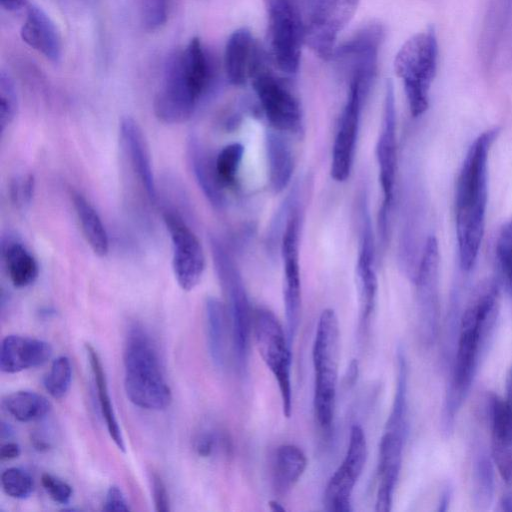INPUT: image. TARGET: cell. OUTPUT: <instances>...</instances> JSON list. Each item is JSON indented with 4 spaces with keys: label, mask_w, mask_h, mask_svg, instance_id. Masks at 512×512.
<instances>
[{
    "label": "cell",
    "mask_w": 512,
    "mask_h": 512,
    "mask_svg": "<svg viewBox=\"0 0 512 512\" xmlns=\"http://www.w3.org/2000/svg\"><path fill=\"white\" fill-rule=\"evenodd\" d=\"M499 134L492 128L469 146L455 186V227L460 267L474 266L481 246L488 199L489 152Z\"/></svg>",
    "instance_id": "cell-1"
},
{
    "label": "cell",
    "mask_w": 512,
    "mask_h": 512,
    "mask_svg": "<svg viewBox=\"0 0 512 512\" xmlns=\"http://www.w3.org/2000/svg\"><path fill=\"white\" fill-rule=\"evenodd\" d=\"M211 78L209 61L198 37L168 58L154 98V113L166 124L187 121L204 96Z\"/></svg>",
    "instance_id": "cell-2"
},
{
    "label": "cell",
    "mask_w": 512,
    "mask_h": 512,
    "mask_svg": "<svg viewBox=\"0 0 512 512\" xmlns=\"http://www.w3.org/2000/svg\"><path fill=\"white\" fill-rule=\"evenodd\" d=\"M124 388L135 406L151 411L168 408L172 392L166 380L155 343L140 325H132L126 335L124 352Z\"/></svg>",
    "instance_id": "cell-3"
},
{
    "label": "cell",
    "mask_w": 512,
    "mask_h": 512,
    "mask_svg": "<svg viewBox=\"0 0 512 512\" xmlns=\"http://www.w3.org/2000/svg\"><path fill=\"white\" fill-rule=\"evenodd\" d=\"M339 322L332 308L324 309L318 319L312 346L314 368L313 408L318 425L331 429L336 403L340 355Z\"/></svg>",
    "instance_id": "cell-4"
},
{
    "label": "cell",
    "mask_w": 512,
    "mask_h": 512,
    "mask_svg": "<svg viewBox=\"0 0 512 512\" xmlns=\"http://www.w3.org/2000/svg\"><path fill=\"white\" fill-rule=\"evenodd\" d=\"M437 61L438 42L433 26L410 37L395 56L394 69L403 82L413 117L421 116L428 109Z\"/></svg>",
    "instance_id": "cell-5"
},
{
    "label": "cell",
    "mask_w": 512,
    "mask_h": 512,
    "mask_svg": "<svg viewBox=\"0 0 512 512\" xmlns=\"http://www.w3.org/2000/svg\"><path fill=\"white\" fill-rule=\"evenodd\" d=\"M211 254L220 286L226 299L232 351L241 372L247 367L252 310L239 268L225 245L217 238L210 239Z\"/></svg>",
    "instance_id": "cell-6"
},
{
    "label": "cell",
    "mask_w": 512,
    "mask_h": 512,
    "mask_svg": "<svg viewBox=\"0 0 512 512\" xmlns=\"http://www.w3.org/2000/svg\"><path fill=\"white\" fill-rule=\"evenodd\" d=\"M252 332L260 357L277 381L285 417L292 413L291 345L276 317L266 307H257L252 316Z\"/></svg>",
    "instance_id": "cell-7"
},
{
    "label": "cell",
    "mask_w": 512,
    "mask_h": 512,
    "mask_svg": "<svg viewBox=\"0 0 512 512\" xmlns=\"http://www.w3.org/2000/svg\"><path fill=\"white\" fill-rule=\"evenodd\" d=\"M268 18L271 58L277 69L286 74L298 71L305 27L298 0H263Z\"/></svg>",
    "instance_id": "cell-8"
},
{
    "label": "cell",
    "mask_w": 512,
    "mask_h": 512,
    "mask_svg": "<svg viewBox=\"0 0 512 512\" xmlns=\"http://www.w3.org/2000/svg\"><path fill=\"white\" fill-rule=\"evenodd\" d=\"M249 79L271 128L285 134L302 133L299 102L284 83L273 75L264 52L256 60Z\"/></svg>",
    "instance_id": "cell-9"
},
{
    "label": "cell",
    "mask_w": 512,
    "mask_h": 512,
    "mask_svg": "<svg viewBox=\"0 0 512 512\" xmlns=\"http://www.w3.org/2000/svg\"><path fill=\"white\" fill-rule=\"evenodd\" d=\"M379 183L382 204L378 214V233L382 243L388 238L389 216L394 199L397 171V134L395 95L392 82L386 84L381 130L376 144Z\"/></svg>",
    "instance_id": "cell-10"
},
{
    "label": "cell",
    "mask_w": 512,
    "mask_h": 512,
    "mask_svg": "<svg viewBox=\"0 0 512 512\" xmlns=\"http://www.w3.org/2000/svg\"><path fill=\"white\" fill-rule=\"evenodd\" d=\"M413 281L420 339L430 346L437 337L439 323V248L434 236H429L423 245Z\"/></svg>",
    "instance_id": "cell-11"
},
{
    "label": "cell",
    "mask_w": 512,
    "mask_h": 512,
    "mask_svg": "<svg viewBox=\"0 0 512 512\" xmlns=\"http://www.w3.org/2000/svg\"><path fill=\"white\" fill-rule=\"evenodd\" d=\"M299 204L298 200L290 211L279 245L284 268L283 299L287 327L286 333L291 346L299 328L302 303L299 263L301 228Z\"/></svg>",
    "instance_id": "cell-12"
},
{
    "label": "cell",
    "mask_w": 512,
    "mask_h": 512,
    "mask_svg": "<svg viewBox=\"0 0 512 512\" xmlns=\"http://www.w3.org/2000/svg\"><path fill=\"white\" fill-rule=\"evenodd\" d=\"M360 0H316L305 27V45L323 59H331L339 33L353 18Z\"/></svg>",
    "instance_id": "cell-13"
},
{
    "label": "cell",
    "mask_w": 512,
    "mask_h": 512,
    "mask_svg": "<svg viewBox=\"0 0 512 512\" xmlns=\"http://www.w3.org/2000/svg\"><path fill=\"white\" fill-rule=\"evenodd\" d=\"M367 459L366 436L359 424L350 429L345 456L330 477L324 492L325 510L329 512H351L352 494L364 469Z\"/></svg>",
    "instance_id": "cell-14"
},
{
    "label": "cell",
    "mask_w": 512,
    "mask_h": 512,
    "mask_svg": "<svg viewBox=\"0 0 512 512\" xmlns=\"http://www.w3.org/2000/svg\"><path fill=\"white\" fill-rule=\"evenodd\" d=\"M368 91L357 79H350L349 91L340 115L331 154L330 175L337 182L346 181L353 167L363 100Z\"/></svg>",
    "instance_id": "cell-15"
},
{
    "label": "cell",
    "mask_w": 512,
    "mask_h": 512,
    "mask_svg": "<svg viewBox=\"0 0 512 512\" xmlns=\"http://www.w3.org/2000/svg\"><path fill=\"white\" fill-rule=\"evenodd\" d=\"M163 219L172 242V266L176 281L181 289L190 291L198 285L205 270L203 248L180 216L165 211Z\"/></svg>",
    "instance_id": "cell-16"
},
{
    "label": "cell",
    "mask_w": 512,
    "mask_h": 512,
    "mask_svg": "<svg viewBox=\"0 0 512 512\" xmlns=\"http://www.w3.org/2000/svg\"><path fill=\"white\" fill-rule=\"evenodd\" d=\"M382 39L381 25H369L341 47L336 48L333 55L348 67L350 79L359 80L368 92L376 74L378 50Z\"/></svg>",
    "instance_id": "cell-17"
},
{
    "label": "cell",
    "mask_w": 512,
    "mask_h": 512,
    "mask_svg": "<svg viewBox=\"0 0 512 512\" xmlns=\"http://www.w3.org/2000/svg\"><path fill=\"white\" fill-rule=\"evenodd\" d=\"M375 250L371 217L367 205L362 203L356 284L359 297L360 323L363 325L369 322L377 298L378 280L375 270Z\"/></svg>",
    "instance_id": "cell-18"
},
{
    "label": "cell",
    "mask_w": 512,
    "mask_h": 512,
    "mask_svg": "<svg viewBox=\"0 0 512 512\" xmlns=\"http://www.w3.org/2000/svg\"><path fill=\"white\" fill-rule=\"evenodd\" d=\"M406 435L384 429L380 439L377 464V493L375 511L389 512L392 508L393 495L398 481L403 446Z\"/></svg>",
    "instance_id": "cell-19"
},
{
    "label": "cell",
    "mask_w": 512,
    "mask_h": 512,
    "mask_svg": "<svg viewBox=\"0 0 512 512\" xmlns=\"http://www.w3.org/2000/svg\"><path fill=\"white\" fill-rule=\"evenodd\" d=\"M51 345L41 339L7 335L1 342L0 370L13 374L45 364L52 356Z\"/></svg>",
    "instance_id": "cell-20"
},
{
    "label": "cell",
    "mask_w": 512,
    "mask_h": 512,
    "mask_svg": "<svg viewBox=\"0 0 512 512\" xmlns=\"http://www.w3.org/2000/svg\"><path fill=\"white\" fill-rule=\"evenodd\" d=\"M23 42L52 63L62 57L60 33L47 13L37 5H30L20 29Z\"/></svg>",
    "instance_id": "cell-21"
},
{
    "label": "cell",
    "mask_w": 512,
    "mask_h": 512,
    "mask_svg": "<svg viewBox=\"0 0 512 512\" xmlns=\"http://www.w3.org/2000/svg\"><path fill=\"white\" fill-rule=\"evenodd\" d=\"M119 132L123 147L130 159L135 174H137L148 199L151 202H155L157 190L150 152L141 128L133 118L127 116L121 119Z\"/></svg>",
    "instance_id": "cell-22"
},
{
    "label": "cell",
    "mask_w": 512,
    "mask_h": 512,
    "mask_svg": "<svg viewBox=\"0 0 512 512\" xmlns=\"http://www.w3.org/2000/svg\"><path fill=\"white\" fill-rule=\"evenodd\" d=\"M262 49L250 30H235L227 40L224 52V68L228 81L235 86L244 85Z\"/></svg>",
    "instance_id": "cell-23"
},
{
    "label": "cell",
    "mask_w": 512,
    "mask_h": 512,
    "mask_svg": "<svg viewBox=\"0 0 512 512\" xmlns=\"http://www.w3.org/2000/svg\"><path fill=\"white\" fill-rule=\"evenodd\" d=\"M512 15V0H488L478 52L484 68H492Z\"/></svg>",
    "instance_id": "cell-24"
},
{
    "label": "cell",
    "mask_w": 512,
    "mask_h": 512,
    "mask_svg": "<svg viewBox=\"0 0 512 512\" xmlns=\"http://www.w3.org/2000/svg\"><path fill=\"white\" fill-rule=\"evenodd\" d=\"M187 158L194 178L209 203L217 209L225 206V186L220 181L215 159L211 158L205 147L195 136L187 141Z\"/></svg>",
    "instance_id": "cell-25"
},
{
    "label": "cell",
    "mask_w": 512,
    "mask_h": 512,
    "mask_svg": "<svg viewBox=\"0 0 512 512\" xmlns=\"http://www.w3.org/2000/svg\"><path fill=\"white\" fill-rule=\"evenodd\" d=\"M205 322L207 346L210 358L215 367L224 369L229 358V337L231 327L227 308L215 297H207L205 301Z\"/></svg>",
    "instance_id": "cell-26"
},
{
    "label": "cell",
    "mask_w": 512,
    "mask_h": 512,
    "mask_svg": "<svg viewBox=\"0 0 512 512\" xmlns=\"http://www.w3.org/2000/svg\"><path fill=\"white\" fill-rule=\"evenodd\" d=\"M269 184L273 192H282L291 182L294 157L284 133L270 128L265 136Z\"/></svg>",
    "instance_id": "cell-27"
},
{
    "label": "cell",
    "mask_w": 512,
    "mask_h": 512,
    "mask_svg": "<svg viewBox=\"0 0 512 512\" xmlns=\"http://www.w3.org/2000/svg\"><path fill=\"white\" fill-rule=\"evenodd\" d=\"M307 457L294 444L278 446L272 461V484L278 495L287 494L300 480L307 468Z\"/></svg>",
    "instance_id": "cell-28"
},
{
    "label": "cell",
    "mask_w": 512,
    "mask_h": 512,
    "mask_svg": "<svg viewBox=\"0 0 512 512\" xmlns=\"http://www.w3.org/2000/svg\"><path fill=\"white\" fill-rule=\"evenodd\" d=\"M85 351L97 391L99 409L108 434L118 449L125 452L124 438L109 394L108 382L101 358L91 344H85Z\"/></svg>",
    "instance_id": "cell-29"
},
{
    "label": "cell",
    "mask_w": 512,
    "mask_h": 512,
    "mask_svg": "<svg viewBox=\"0 0 512 512\" xmlns=\"http://www.w3.org/2000/svg\"><path fill=\"white\" fill-rule=\"evenodd\" d=\"M71 199L82 232L90 248L96 255L106 256L109 251V240L98 213L78 191L71 192Z\"/></svg>",
    "instance_id": "cell-30"
},
{
    "label": "cell",
    "mask_w": 512,
    "mask_h": 512,
    "mask_svg": "<svg viewBox=\"0 0 512 512\" xmlns=\"http://www.w3.org/2000/svg\"><path fill=\"white\" fill-rule=\"evenodd\" d=\"M3 257L8 276L17 288L33 284L39 274V267L33 255L16 241H9L3 247Z\"/></svg>",
    "instance_id": "cell-31"
},
{
    "label": "cell",
    "mask_w": 512,
    "mask_h": 512,
    "mask_svg": "<svg viewBox=\"0 0 512 512\" xmlns=\"http://www.w3.org/2000/svg\"><path fill=\"white\" fill-rule=\"evenodd\" d=\"M472 495L477 509H487L494 494V470L491 458L482 444H477L472 456Z\"/></svg>",
    "instance_id": "cell-32"
},
{
    "label": "cell",
    "mask_w": 512,
    "mask_h": 512,
    "mask_svg": "<svg viewBox=\"0 0 512 512\" xmlns=\"http://www.w3.org/2000/svg\"><path fill=\"white\" fill-rule=\"evenodd\" d=\"M2 405L7 413L24 423L45 418L52 408L45 396L28 390H19L6 395Z\"/></svg>",
    "instance_id": "cell-33"
},
{
    "label": "cell",
    "mask_w": 512,
    "mask_h": 512,
    "mask_svg": "<svg viewBox=\"0 0 512 512\" xmlns=\"http://www.w3.org/2000/svg\"><path fill=\"white\" fill-rule=\"evenodd\" d=\"M407 386L408 368L404 350L397 349V379L391 411L385 429L402 434L407 433Z\"/></svg>",
    "instance_id": "cell-34"
},
{
    "label": "cell",
    "mask_w": 512,
    "mask_h": 512,
    "mask_svg": "<svg viewBox=\"0 0 512 512\" xmlns=\"http://www.w3.org/2000/svg\"><path fill=\"white\" fill-rule=\"evenodd\" d=\"M495 255L499 281L512 299V217L502 225L498 233Z\"/></svg>",
    "instance_id": "cell-35"
},
{
    "label": "cell",
    "mask_w": 512,
    "mask_h": 512,
    "mask_svg": "<svg viewBox=\"0 0 512 512\" xmlns=\"http://www.w3.org/2000/svg\"><path fill=\"white\" fill-rule=\"evenodd\" d=\"M492 441L512 446V408L496 395L489 398Z\"/></svg>",
    "instance_id": "cell-36"
},
{
    "label": "cell",
    "mask_w": 512,
    "mask_h": 512,
    "mask_svg": "<svg viewBox=\"0 0 512 512\" xmlns=\"http://www.w3.org/2000/svg\"><path fill=\"white\" fill-rule=\"evenodd\" d=\"M243 156L244 146L238 142L224 146L217 154L215 168L225 188L236 184Z\"/></svg>",
    "instance_id": "cell-37"
},
{
    "label": "cell",
    "mask_w": 512,
    "mask_h": 512,
    "mask_svg": "<svg viewBox=\"0 0 512 512\" xmlns=\"http://www.w3.org/2000/svg\"><path fill=\"white\" fill-rule=\"evenodd\" d=\"M72 382V366L67 356L57 357L43 379L45 390L55 399L63 398Z\"/></svg>",
    "instance_id": "cell-38"
},
{
    "label": "cell",
    "mask_w": 512,
    "mask_h": 512,
    "mask_svg": "<svg viewBox=\"0 0 512 512\" xmlns=\"http://www.w3.org/2000/svg\"><path fill=\"white\" fill-rule=\"evenodd\" d=\"M1 487L6 495L14 499H26L34 490V482L24 469L10 467L1 474Z\"/></svg>",
    "instance_id": "cell-39"
},
{
    "label": "cell",
    "mask_w": 512,
    "mask_h": 512,
    "mask_svg": "<svg viewBox=\"0 0 512 512\" xmlns=\"http://www.w3.org/2000/svg\"><path fill=\"white\" fill-rule=\"evenodd\" d=\"M18 111V96L9 73L0 72V126L3 132L15 119Z\"/></svg>",
    "instance_id": "cell-40"
},
{
    "label": "cell",
    "mask_w": 512,
    "mask_h": 512,
    "mask_svg": "<svg viewBox=\"0 0 512 512\" xmlns=\"http://www.w3.org/2000/svg\"><path fill=\"white\" fill-rule=\"evenodd\" d=\"M168 7L169 0H140V15L145 29H160L167 21Z\"/></svg>",
    "instance_id": "cell-41"
},
{
    "label": "cell",
    "mask_w": 512,
    "mask_h": 512,
    "mask_svg": "<svg viewBox=\"0 0 512 512\" xmlns=\"http://www.w3.org/2000/svg\"><path fill=\"white\" fill-rule=\"evenodd\" d=\"M193 447L201 457H210L219 450L228 452L230 449L228 438L212 430L199 432L194 438Z\"/></svg>",
    "instance_id": "cell-42"
},
{
    "label": "cell",
    "mask_w": 512,
    "mask_h": 512,
    "mask_svg": "<svg viewBox=\"0 0 512 512\" xmlns=\"http://www.w3.org/2000/svg\"><path fill=\"white\" fill-rule=\"evenodd\" d=\"M41 484L48 496L56 503L65 505L72 498V487L64 480L50 474L44 473L41 476Z\"/></svg>",
    "instance_id": "cell-43"
},
{
    "label": "cell",
    "mask_w": 512,
    "mask_h": 512,
    "mask_svg": "<svg viewBox=\"0 0 512 512\" xmlns=\"http://www.w3.org/2000/svg\"><path fill=\"white\" fill-rule=\"evenodd\" d=\"M35 180L32 174L16 177L10 186V197L13 204L23 208L31 202L34 194Z\"/></svg>",
    "instance_id": "cell-44"
},
{
    "label": "cell",
    "mask_w": 512,
    "mask_h": 512,
    "mask_svg": "<svg viewBox=\"0 0 512 512\" xmlns=\"http://www.w3.org/2000/svg\"><path fill=\"white\" fill-rule=\"evenodd\" d=\"M492 455L503 480L512 482V446L492 441Z\"/></svg>",
    "instance_id": "cell-45"
},
{
    "label": "cell",
    "mask_w": 512,
    "mask_h": 512,
    "mask_svg": "<svg viewBox=\"0 0 512 512\" xmlns=\"http://www.w3.org/2000/svg\"><path fill=\"white\" fill-rule=\"evenodd\" d=\"M151 491L155 509L159 512L169 511L170 500L165 483L156 473L151 476Z\"/></svg>",
    "instance_id": "cell-46"
},
{
    "label": "cell",
    "mask_w": 512,
    "mask_h": 512,
    "mask_svg": "<svg viewBox=\"0 0 512 512\" xmlns=\"http://www.w3.org/2000/svg\"><path fill=\"white\" fill-rule=\"evenodd\" d=\"M104 511H129L130 506L129 503L123 493V491L118 486L109 487L104 504Z\"/></svg>",
    "instance_id": "cell-47"
},
{
    "label": "cell",
    "mask_w": 512,
    "mask_h": 512,
    "mask_svg": "<svg viewBox=\"0 0 512 512\" xmlns=\"http://www.w3.org/2000/svg\"><path fill=\"white\" fill-rule=\"evenodd\" d=\"M21 454V447L16 442H7L0 448V458L2 461L16 459Z\"/></svg>",
    "instance_id": "cell-48"
},
{
    "label": "cell",
    "mask_w": 512,
    "mask_h": 512,
    "mask_svg": "<svg viewBox=\"0 0 512 512\" xmlns=\"http://www.w3.org/2000/svg\"><path fill=\"white\" fill-rule=\"evenodd\" d=\"M1 7L8 12H15L26 6L27 0H0Z\"/></svg>",
    "instance_id": "cell-49"
},
{
    "label": "cell",
    "mask_w": 512,
    "mask_h": 512,
    "mask_svg": "<svg viewBox=\"0 0 512 512\" xmlns=\"http://www.w3.org/2000/svg\"><path fill=\"white\" fill-rule=\"evenodd\" d=\"M452 495V489L449 485H446L441 493L439 504H438V511L444 512L447 510L448 505L450 503Z\"/></svg>",
    "instance_id": "cell-50"
},
{
    "label": "cell",
    "mask_w": 512,
    "mask_h": 512,
    "mask_svg": "<svg viewBox=\"0 0 512 512\" xmlns=\"http://www.w3.org/2000/svg\"><path fill=\"white\" fill-rule=\"evenodd\" d=\"M358 376V362L356 360H352L349 368L348 374L346 375V384L353 385Z\"/></svg>",
    "instance_id": "cell-51"
},
{
    "label": "cell",
    "mask_w": 512,
    "mask_h": 512,
    "mask_svg": "<svg viewBox=\"0 0 512 512\" xmlns=\"http://www.w3.org/2000/svg\"><path fill=\"white\" fill-rule=\"evenodd\" d=\"M506 392H507L506 401L512 408V366L509 368V371H508L507 377H506Z\"/></svg>",
    "instance_id": "cell-52"
},
{
    "label": "cell",
    "mask_w": 512,
    "mask_h": 512,
    "mask_svg": "<svg viewBox=\"0 0 512 512\" xmlns=\"http://www.w3.org/2000/svg\"><path fill=\"white\" fill-rule=\"evenodd\" d=\"M503 511L512 512V495H505L500 502Z\"/></svg>",
    "instance_id": "cell-53"
},
{
    "label": "cell",
    "mask_w": 512,
    "mask_h": 512,
    "mask_svg": "<svg viewBox=\"0 0 512 512\" xmlns=\"http://www.w3.org/2000/svg\"><path fill=\"white\" fill-rule=\"evenodd\" d=\"M269 508L273 512H284L286 511L285 507L278 500H270Z\"/></svg>",
    "instance_id": "cell-54"
},
{
    "label": "cell",
    "mask_w": 512,
    "mask_h": 512,
    "mask_svg": "<svg viewBox=\"0 0 512 512\" xmlns=\"http://www.w3.org/2000/svg\"><path fill=\"white\" fill-rule=\"evenodd\" d=\"M12 428L7 423H2L1 434L2 437H9L11 435Z\"/></svg>",
    "instance_id": "cell-55"
},
{
    "label": "cell",
    "mask_w": 512,
    "mask_h": 512,
    "mask_svg": "<svg viewBox=\"0 0 512 512\" xmlns=\"http://www.w3.org/2000/svg\"><path fill=\"white\" fill-rule=\"evenodd\" d=\"M83 1H90V0H83Z\"/></svg>",
    "instance_id": "cell-56"
}]
</instances>
